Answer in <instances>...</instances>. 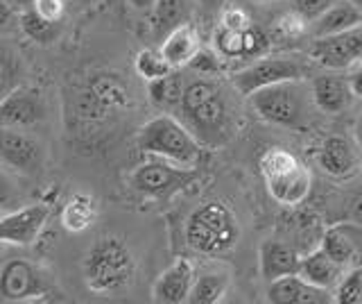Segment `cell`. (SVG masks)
<instances>
[{
	"instance_id": "obj_1",
	"label": "cell",
	"mask_w": 362,
	"mask_h": 304,
	"mask_svg": "<svg viewBox=\"0 0 362 304\" xmlns=\"http://www.w3.org/2000/svg\"><path fill=\"white\" fill-rule=\"evenodd\" d=\"M84 284L90 293L98 295H113L120 293L136 277V259L129 245L120 236H100V239L88 247L82 261Z\"/></svg>"
},
{
	"instance_id": "obj_2",
	"label": "cell",
	"mask_w": 362,
	"mask_h": 304,
	"mask_svg": "<svg viewBox=\"0 0 362 304\" xmlns=\"http://www.w3.org/2000/svg\"><path fill=\"white\" fill-rule=\"evenodd\" d=\"M139 150L152 157H161L179 166L195 168L202 162V145L195 139L192 130L181 125L170 114H161L147 120L136 137Z\"/></svg>"
},
{
	"instance_id": "obj_3",
	"label": "cell",
	"mask_w": 362,
	"mask_h": 304,
	"mask_svg": "<svg viewBox=\"0 0 362 304\" xmlns=\"http://www.w3.org/2000/svg\"><path fill=\"white\" fill-rule=\"evenodd\" d=\"M184 234L188 247L195 252L218 257L235 247L240 239V225L222 202H204L188 216Z\"/></svg>"
},
{
	"instance_id": "obj_4",
	"label": "cell",
	"mask_w": 362,
	"mask_h": 304,
	"mask_svg": "<svg viewBox=\"0 0 362 304\" xmlns=\"http://www.w3.org/2000/svg\"><path fill=\"white\" fill-rule=\"evenodd\" d=\"M260 175L265 179L269 196L279 205L297 207L310 196L313 177L297 154L283 148H269L258 162Z\"/></svg>"
},
{
	"instance_id": "obj_5",
	"label": "cell",
	"mask_w": 362,
	"mask_h": 304,
	"mask_svg": "<svg viewBox=\"0 0 362 304\" xmlns=\"http://www.w3.org/2000/svg\"><path fill=\"white\" fill-rule=\"evenodd\" d=\"M181 111L186 114L192 132H197L206 143L224 141L229 114H226V103L218 84L211 80L188 82L184 98H181Z\"/></svg>"
},
{
	"instance_id": "obj_6",
	"label": "cell",
	"mask_w": 362,
	"mask_h": 304,
	"mask_svg": "<svg viewBox=\"0 0 362 304\" xmlns=\"http://www.w3.org/2000/svg\"><path fill=\"white\" fill-rule=\"evenodd\" d=\"M249 105L254 107L260 118L279 128L299 130L308 120V96L301 86V80L258 89L249 96Z\"/></svg>"
},
{
	"instance_id": "obj_7",
	"label": "cell",
	"mask_w": 362,
	"mask_h": 304,
	"mask_svg": "<svg viewBox=\"0 0 362 304\" xmlns=\"http://www.w3.org/2000/svg\"><path fill=\"white\" fill-rule=\"evenodd\" d=\"M197 171L188 166H179L168 159H150L141 166H136L129 175V186L145 198L152 200H168L177 196L179 191L188 188L195 182Z\"/></svg>"
},
{
	"instance_id": "obj_8",
	"label": "cell",
	"mask_w": 362,
	"mask_h": 304,
	"mask_svg": "<svg viewBox=\"0 0 362 304\" xmlns=\"http://www.w3.org/2000/svg\"><path fill=\"white\" fill-rule=\"evenodd\" d=\"M308 75V66L299 57H258L254 64H249L247 69L238 71L231 75V84L235 91L249 98L258 89H265L279 82L290 80H303Z\"/></svg>"
},
{
	"instance_id": "obj_9",
	"label": "cell",
	"mask_w": 362,
	"mask_h": 304,
	"mask_svg": "<svg viewBox=\"0 0 362 304\" xmlns=\"http://www.w3.org/2000/svg\"><path fill=\"white\" fill-rule=\"evenodd\" d=\"M310 60L328 71H344L362 60V26L339 35L317 37L310 43Z\"/></svg>"
},
{
	"instance_id": "obj_10",
	"label": "cell",
	"mask_w": 362,
	"mask_h": 304,
	"mask_svg": "<svg viewBox=\"0 0 362 304\" xmlns=\"http://www.w3.org/2000/svg\"><path fill=\"white\" fill-rule=\"evenodd\" d=\"M0 162L21 175L37 177L43 171L45 152L41 141L11 128H0Z\"/></svg>"
},
{
	"instance_id": "obj_11",
	"label": "cell",
	"mask_w": 362,
	"mask_h": 304,
	"mask_svg": "<svg viewBox=\"0 0 362 304\" xmlns=\"http://www.w3.org/2000/svg\"><path fill=\"white\" fill-rule=\"evenodd\" d=\"M45 279L28 259H9L0 268V298L7 302H28L45 295Z\"/></svg>"
},
{
	"instance_id": "obj_12",
	"label": "cell",
	"mask_w": 362,
	"mask_h": 304,
	"mask_svg": "<svg viewBox=\"0 0 362 304\" xmlns=\"http://www.w3.org/2000/svg\"><path fill=\"white\" fill-rule=\"evenodd\" d=\"M45 116V100L39 89L18 84L0 100V128L23 130L41 123Z\"/></svg>"
},
{
	"instance_id": "obj_13",
	"label": "cell",
	"mask_w": 362,
	"mask_h": 304,
	"mask_svg": "<svg viewBox=\"0 0 362 304\" xmlns=\"http://www.w3.org/2000/svg\"><path fill=\"white\" fill-rule=\"evenodd\" d=\"M50 216V207L45 202L28 205L0 218V243L9 245H32L39 239Z\"/></svg>"
},
{
	"instance_id": "obj_14",
	"label": "cell",
	"mask_w": 362,
	"mask_h": 304,
	"mask_svg": "<svg viewBox=\"0 0 362 304\" xmlns=\"http://www.w3.org/2000/svg\"><path fill=\"white\" fill-rule=\"evenodd\" d=\"M195 268L188 259H177L173 266H168L158 279L154 281L152 300L158 304H181L188 302L192 281H195Z\"/></svg>"
},
{
	"instance_id": "obj_15",
	"label": "cell",
	"mask_w": 362,
	"mask_h": 304,
	"mask_svg": "<svg viewBox=\"0 0 362 304\" xmlns=\"http://www.w3.org/2000/svg\"><path fill=\"white\" fill-rule=\"evenodd\" d=\"M328 300H331V291L310 284L299 273L279 277L267 286V302L272 304H324Z\"/></svg>"
},
{
	"instance_id": "obj_16",
	"label": "cell",
	"mask_w": 362,
	"mask_h": 304,
	"mask_svg": "<svg viewBox=\"0 0 362 304\" xmlns=\"http://www.w3.org/2000/svg\"><path fill=\"white\" fill-rule=\"evenodd\" d=\"M260 275L265 281H274L286 275H297L301 268V257L292 245L269 239L260 245Z\"/></svg>"
},
{
	"instance_id": "obj_17",
	"label": "cell",
	"mask_w": 362,
	"mask_h": 304,
	"mask_svg": "<svg viewBox=\"0 0 362 304\" xmlns=\"http://www.w3.org/2000/svg\"><path fill=\"white\" fill-rule=\"evenodd\" d=\"M362 245V227L351 223H337L333 227H328L322 236V245L326 250V254L335 259L337 264L349 266L360 252Z\"/></svg>"
},
{
	"instance_id": "obj_18",
	"label": "cell",
	"mask_w": 362,
	"mask_h": 304,
	"mask_svg": "<svg viewBox=\"0 0 362 304\" xmlns=\"http://www.w3.org/2000/svg\"><path fill=\"white\" fill-rule=\"evenodd\" d=\"M351 91L349 80L333 73L317 75L313 80V100L315 107L322 109L324 114H342V111L351 105Z\"/></svg>"
},
{
	"instance_id": "obj_19",
	"label": "cell",
	"mask_w": 362,
	"mask_h": 304,
	"mask_svg": "<svg viewBox=\"0 0 362 304\" xmlns=\"http://www.w3.org/2000/svg\"><path fill=\"white\" fill-rule=\"evenodd\" d=\"M299 275H301L303 279H308L310 284H315V286L331 291V288L337 286V281L342 279V275H344V266H342V264H337L335 259L328 257L324 247H317L315 252L301 257Z\"/></svg>"
},
{
	"instance_id": "obj_20",
	"label": "cell",
	"mask_w": 362,
	"mask_h": 304,
	"mask_svg": "<svg viewBox=\"0 0 362 304\" xmlns=\"http://www.w3.org/2000/svg\"><path fill=\"white\" fill-rule=\"evenodd\" d=\"M362 26V12L351 3V0H337L326 12L313 21V37H328V35H339L351 28Z\"/></svg>"
},
{
	"instance_id": "obj_21",
	"label": "cell",
	"mask_w": 362,
	"mask_h": 304,
	"mask_svg": "<svg viewBox=\"0 0 362 304\" xmlns=\"http://www.w3.org/2000/svg\"><path fill=\"white\" fill-rule=\"evenodd\" d=\"M317 162H320V166L328 175L344 177L349 173H354V168H356V150L344 137L335 134V137H328L322 143Z\"/></svg>"
},
{
	"instance_id": "obj_22",
	"label": "cell",
	"mask_w": 362,
	"mask_h": 304,
	"mask_svg": "<svg viewBox=\"0 0 362 304\" xmlns=\"http://www.w3.org/2000/svg\"><path fill=\"white\" fill-rule=\"evenodd\" d=\"M197 50H199V35L190 23H181L179 28H175L161 43L163 57L170 62L173 69L188 66V62L195 57Z\"/></svg>"
},
{
	"instance_id": "obj_23",
	"label": "cell",
	"mask_w": 362,
	"mask_h": 304,
	"mask_svg": "<svg viewBox=\"0 0 362 304\" xmlns=\"http://www.w3.org/2000/svg\"><path fill=\"white\" fill-rule=\"evenodd\" d=\"M86 91L95 98V103L111 114V111H118L122 107H127V86L120 80L118 75H111V73H98L93 75L90 80L86 82Z\"/></svg>"
},
{
	"instance_id": "obj_24",
	"label": "cell",
	"mask_w": 362,
	"mask_h": 304,
	"mask_svg": "<svg viewBox=\"0 0 362 304\" xmlns=\"http://www.w3.org/2000/svg\"><path fill=\"white\" fill-rule=\"evenodd\" d=\"M95 218H98V202L88 193H75L68 198L59 216L62 227L71 234L86 232L95 223Z\"/></svg>"
},
{
	"instance_id": "obj_25",
	"label": "cell",
	"mask_w": 362,
	"mask_h": 304,
	"mask_svg": "<svg viewBox=\"0 0 362 304\" xmlns=\"http://www.w3.org/2000/svg\"><path fill=\"white\" fill-rule=\"evenodd\" d=\"M150 23L158 39H165L175 28L188 23V0H156Z\"/></svg>"
},
{
	"instance_id": "obj_26",
	"label": "cell",
	"mask_w": 362,
	"mask_h": 304,
	"mask_svg": "<svg viewBox=\"0 0 362 304\" xmlns=\"http://www.w3.org/2000/svg\"><path fill=\"white\" fill-rule=\"evenodd\" d=\"M229 275L226 273H202L192 281L188 302L190 304H218L229 291Z\"/></svg>"
},
{
	"instance_id": "obj_27",
	"label": "cell",
	"mask_w": 362,
	"mask_h": 304,
	"mask_svg": "<svg viewBox=\"0 0 362 304\" xmlns=\"http://www.w3.org/2000/svg\"><path fill=\"white\" fill-rule=\"evenodd\" d=\"M186 82L181 80L177 71H170L168 75L158 77V80L147 82V94L150 100L158 109H175L181 107V98H184Z\"/></svg>"
},
{
	"instance_id": "obj_28",
	"label": "cell",
	"mask_w": 362,
	"mask_h": 304,
	"mask_svg": "<svg viewBox=\"0 0 362 304\" xmlns=\"http://www.w3.org/2000/svg\"><path fill=\"white\" fill-rule=\"evenodd\" d=\"M21 75H23L21 52L5 39H0V100L21 84Z\"/></svg>"
},
{
	"instance_id": "obj_29",
	"label": "cell",
	"mask_w": 362,
	"mask_h": 304,
	"mask_svg": "<svg viewBox=\"0 0 362 304\" xmlns=\"http://www.w3.org/2000/svg\"><path fill=\"white\" fill-rule=\"evenodd\" d=\"M21 30L30 41L48 46L59 35V23H52V21L43 18L34 7H28L21 12Z\"/></svg>"
},
{
	"instance_id": "obj_30",
	"label": "cell",
	"mask_w": 362,
	"mask_h": 304,
	"mask_svg": "<svg viewBox=\"0 0 362 304\" xmlns=\"http://www.w3.org/2000/svg\"><path fill=\"white\" fill-rule=\"evenodd\" d=\"M134 69L147 82L158 80V77H163L170 71H175L173 66H170V62L163 57L161 48H158V50L156 48H145V50H141L139 55H136V60H134Z\"/></svg>"
},
{
	"instance_id": "obj_31",
	"label": "cell",
	"mask_w": 362,
	"mask_h": 304,
	"mask_svg": "<svg viewBox=\"0 0 362 304\" xmlns=\"http://www.w3.org/2000/svg\"><path fill=\"white\" fill-rule=\"evenodd\" d=\"M215 50L226 60H238L245 57V30H233L220 26V30L215 32Z\"/></svg>"
},
{
	"instance_id": "obj_32",
	"label": "cell",
	"mask_w": 362,
	"mask_h": 304,
	"mask_svg": "<svg viewBox=\"0 0 362 304\" xmlns=\"http://www.w3.org/2000/svg\"><path fill=\"white\" fill-rule=\"evenodd\" d=\"M333 302L337 304H358L362 302V268H354L337 281Z\"/></svg>"
},
{
	"instance_id": "obj_33",
	"label": "cell",
	"mask_w": 362,
	"mask_h": 304,
	"mask_svg": "<svg viewBox=\"0 0 362 304\" xmlns=\"http://www.w3.org/2000/svg\"><path fill=\"white\" fill-rule=\"evenodd\" d=\"M267 48H269V37L265 35V30L254 26L245 28V60L265 57Z\"/></svg>"
},
{
	"instance_id": "obj_34",
	"label": "cell",
	"mask_w": 362,
	"mask_h": 304,
	"mask_svg": "<svg viewBox=\"0 0 362 304\" xmlns=\"http://www.w3.org/2000/svg\"><path fill=\"white\" fill-rule=\"evenodd\" d=\"M188 69H192L195 73H202V75L220 73L222 71V55L213 52V50H206V48H199L195 52V57L188 62Z\"/></svg>"
},
{
	"instance_id": "obj_35",
	"label": "cell",
	"mask_w": 362,
	"mask_h": 304,
	"mask_svg": "<svg viewBox=\"0 0 362 304\" xmlns=\"http://www.w3.org/2000/svg\"><path fill=\"white\" fill-rule=\"evenodd\" d=\"M274 28H276V32L283 37V39H299L303 32H305V28H308V21H305L303 16H299L297 12H288V14H283V16H279V21H274Z\"/></svg>"
},
{
	"instance_id": "obj_36",
	"label": "cell",
	"mask_w": 362,
	"mask_h": 304,
	"mask_svg": "<svg viewBox=\"0 0 362 304\" xmlns=\"http://www.w3.org/2000/svg\"><path fill=\"white\" fill-rule=\"evenodd\" d=\"M333 3L335 0H292V9L308 21V23H313V21L320 18Z\"/></svg>"
},
{
	"instance_id": "obj_37",
	"label": "cell",
	"mask_w": 362,
	"mask_h": 304,
	"mask_svg": "<svg viewBox=\"0 0 362 304\" xmlns=\"http://www.w3.org/2000/svg\"><path fill=\"white\" fill-rule=\"evenodd\" d=\"M32 7L52 23H59L66 14V0H34Z\"/></svg>"
},
{
	"instance_id": "obj_38",
	"label": "cell",
	"mask_w": 362,
	"mask_h": 304,
	"mask_svg": "<svg viewBox=\"0 0 362 304\" xmlns=\"http://www.w3.org/2000/svg\"><path fill=\"white\" fill-rule=\"evenodd\" d=\"M222 26L226 28H233V30H245L252 26V21H249L247 12H243V9H224L222 12Z\"/></svg>"
},
{
	"instance_id": "obj_39",
	"label": "cell",
	"mask_w": 362,
	"mask_h": 304,
	"mask_svg": "<svg viewBox=\"0 0 362 304\" xmlns=\"http://www.w3.org/2000/svg\"><path fill=\"white\" fill-rule=\"evenodd\" d=\"M16 200V184L3 168H0V207H7Z\"/></svg>"
},
{
	"instance_id": "obj_40",
	"label": "cell",
	"mask_w": 362,
	"mask_h": 304,
	"mask_svg": "<svg viewBox=\"0 0 362 304\" xmlns=\"http://www.w3.org/2000/svg\"><path fill=\"white\" fill-rule=\"evenodd\" d=\"M197 3L204 12H209V14H218L226 9V0H197Z\"/></svg>"
},
{
	"instance_id": "obj_41",
	"label": "cell",
	"mask_w": 362,
	"mask_h": 304,
	"mask_svg": "<svg viewBox=\"0 0 362 304\" xmlns=\"http://www.w3.org/2000/svg\"><path fill=\"white\" fill-rule=\"evenodd\" d=\"M11 16H14V7H11L9 0H0V30L9 26Z\"/></svg>"
},
{
	"instance_id": "obj_42",
	"label": "cell",
	"mask_w": 362,
	"mask_h": 304,
	"mask_svg": "<svg viewBox=\"0 0 362 304\" xmlns=\"http://www.w3.org/2000/svg\"><path fill=\"white\" fill-rule=\"evenodd\" d=\"M351 220L362 227V196L354 198V202H351Z\"/></svg>"
},
{
	"instance_id": "obj_43",
	"label": "cell",
	"mask_w": 362,
	"mask_h": 304,
	"mask_svg": "<svg viewBox=\"0 0 362 304\" xmlns=\"http://www.w3.org/2000/svg\"><path fill=\"white\" fill-rule=\"evenodd\" d=\"M127 3L136 9V12H152L156 0H127Z\"/></svg>"
},
{
	"instance_id": "obj_44",
	"label": "cell",
	"mask_w": 362,
	"mask_h": 304,
	"mask_svg": "<svg viewBox=\"0 0 362 304\" xmlns=\"http://www.w3.org/2000/svg\"><path fill=\"white\" fill-rule=\"evenodd\" d=\"M349 84H351V91H354V96L362 98V69L349 77Z\"/></svg>"
},
{
	"instance_id": "obj_45",
	"label": "cell",
	"mask_w": 362,
	"mask_h": 304,
	"mask_svg": "<svg viewBox=\"0 0 362 304\" xmlns=\"http://www.w3.org/2000/svg\"><path fill=\"white\" fill-rule=\"evenodd\" d=\"M354 137H356L358 145L362 148V111H360V116L356 118V125H354Z\"/></svg>"
},
{
	"instance_id": "obj_46",
	"label": "cell",
	"mask_w": 362,
	"mask_h": 304,
	"mask_svg": "<svg viewBox=\"0 0 362 304\" xmlns=\"http://www.w3.org/2000/svg\"><path fill=\"white\" fill-rule=\"evenodd\" d=\"M9 3H11V7H21V12H23V9L34 5V0H9Z\"/></svg>"
},
{
	"instance_id": "obj_47",
	"label": "cell",
	"mask_w": 362,
	"mask_h": 304,
	"mask_svg": "<svg viewBox=\"0 0 362 304\" xmlns=\"http://www.w3.org/2000/svg\"><path fill=\"white\" fill-rule=\"evenodd\" d=\"M351 3H354V5L360 9V12H362V0H351Z\"/></svg>"
},
{
	"instance_id": "obj_48",
	"label": "cell",
	"mask_w": 362,
	"mask_h": 304,
	"mask_svg": "<svg viewBox=\"0 0 362 304\" xmlns=\"http://www.w3.org/2000/svg\"><path fill=\"white\" fill-rule=\"evenodd\" d=\"M256 3H272V0H256Z\"/></svg>"
}]
</instances>
